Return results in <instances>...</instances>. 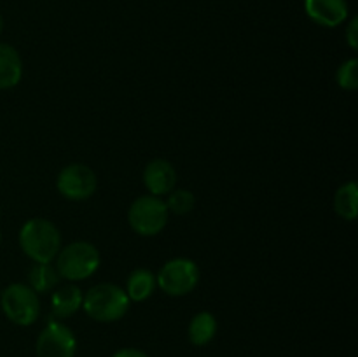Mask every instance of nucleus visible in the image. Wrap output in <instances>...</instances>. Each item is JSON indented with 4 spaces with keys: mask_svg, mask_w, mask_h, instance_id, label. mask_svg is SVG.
Masks as SVG:
<instances>
[{
    "mask_svg": "<svg viewBox=\"0 0 358 357\" xmlns=\"http://www.w3.org/2000/svg\"><path fill=\"white\" fill-rule=\"evenodd\" d=\"M20 247L31 261L51 262L62 248V234L51 220L35 217L20 230Z\"/></svg>",
    "mask_w": 358,
    "mask_h": 357,
    "instance_id": "nucleus-1",
    "label": "nucleus"
},
{
    "mask_svg": "<svg viewBox=\"0 0 358 357\" xmlns=\"http://www.w3.org/2000/svg\"><path fill=\"white\" fill-rule=\"evenodd\" d=\"M83 308L93 321L115 322L128 312L129 298L115 284H96L83 298Z\"/></svg>",
    "mask_w": 358,
    "mask_h": 357,
    "instance_id": "nucleus-2",
    "label": "nucleus"
},
{
    "mask_svg": "<svg viewBox=\"0 0 358 357\" xmlns=\"http://www.w3.org/2000/svg\"><path fill=\"white\" fill-rule=\"evenodd\" d=\"M56 272L66 280H86L100 266V252L90 241H73L59 248L56 255Z\"/></svg>",
    "mask_w": 358,
    "mask_h": 357,
    "instance_id": "nucleus-3",
    "label": "nucleus"
},
{
    "mask_svg": "<svg viewBox=\"0 0 358 357\" xmlns=\"http://www.w3.org/2000/svg\"><path fill=\"white\" fill-rule=\"evenodd\" d=\"M3 315L16 326H30L41 314L37 293L27 284H10L0 294Z\"/></svg>",
    "mask_w": 358,
    "mask_h": 357,
    "instance_id": "nucleus-4",
    "label": "nucleus"
},
{
    "mask_svg": "<svg viewBox=\"0 0 358 357\" xmlns=\"http://www.w3.org/2000/svg\"><path fill=\"white\" fill-rule=\"evenodd\" d=\"M168 206L159 196H140L131 203L128 212L129 226L142 237H154L161 233L168 223Z\"/></svg>",
    "mask_w": 358,
    "mask_h": 357,
    "instance_id": "nucleus-5",
    "label": "nucleus"
},
{
    "mask_svg": "<svg viewBox=\"0 0 358 357\" xmlns=\"http://www.w3.org/2000/svg\"><path fill=\"white\" fill-rule=\"evenodd\" d=\"M199 282V268L192 259H170L156 276V284L168 296H185L192 293Z\"/></svg>",
    "mask_w": 358,
    "mask_h": 357,
    "instance_id": "nucleus-6",
    "label": "nucleus"
},
{
    "mask_svg": "<svg viewBox=\"0 0 358 357\" xmlns=\"http://www.w3.org/2000/svg\"><path fill=\"white\" fill-rule=\"evenodd\" d=\"M77 350V340L69 326L51 321L38 335L35 343L37 357H73Z\"/></svg>",
    "mask_w": 358,
    "mask_h": 357,
    "instance_id": "nucleus-7",
    "label": "nucleus"
},
{
    "mask_svg": "<svg viewBox=\"0 0 358 357\" xmlns=\"http://www.w3.org/2000/svg\"><path fill=\"white\" fill-rule=\"evenodd\" d=\"M56 188L59 195L72 202L86 200L96 191V175L90 167L80 163H72L59 172L56 178Z\"/></svg>",
    "mask_w": 358,
    "mask_h": 357,
    "instance_id": "nucleus-8",
    "label": "nucleus"
},
{
    "mask_svg": "<svg viewBox=\"0 0 358 357\" xmlns=\"http://www.w3.org/2000/svg\"><path fill=\"white\" fill-rule=\"evenodd\" d=\"M304 10L313 23L325 28H336L348 18L346 0H304Z\"/></svg>",
    "mask_w": 358,
    "mask_h": 357,
    "instance_id": "nucleus-9",
    "label": "nucleus"
},
{
    "mask_svg": "<svg viewBox=\"0 0 358 357\" xmlns=\"http://www.w3.org/2000/svg\"><path fill=\"white\" fill-rule=\"evenodd\" d=\"M143 184L154 196L168 195L177 184V172L173 164L166 160H152L143 170Z\"/></svg>",
    "mask_w": 358,
    "mask_h": 357,
    "instance_id": "nucleus-10",
    "label": "nucleus"
},
{
    "mask_svg": "<svg viewBox=\"0 0 358 357\" xmlns=\"http://www.w3.org/2000/svg\"><path fill=\"white\" fill-rule=\"evenodd\" d=\"M23 76V62L13 46L0 42V90L17 86Z\"/></svg>",
    "mask_w": 358,
    "mask_h": 357,
    "instance_id": "nucleus-11",
    "label": "nucleus"
},
{
    "mask_svg": "<svg viewBox=\"0 0 358 357\" xmlns=\"http://www.w3.org/2000/svg\"><path fill=\"white\" fill-rule=\"evenodd\" d=\"M83 293L77 286L69 284V286L59 287L55 290L51 298V310L56 318L72 317L80 307H83Z\"/></svg>",
    "mask_w": 358,
    "mask_h": 357,
    "instance_id": "nucleus-12",
    "label": "nucleus"
},
{
    "mask_svg": "<svg viewBox=\"0 0 358 357\" xmlns=\"http://www.w3.org/2000/svg\"><path fill=\"white\" fill-rule=\"evenodd\" d=\"M156 276L150 270L138 268L131 272L128 276V284H126V294H128L129 301H145L147 298L152 296L154 289H156Z\"/></svg>",
    "mask_w": 358,
    "mask_h": 357,
    "instance_id": "nucleus-13",
    "label": "nucleus"
},
{
    "mask_svg": "<svg viewBox=\"0 0 358 357\" xmlns=\"http://www.w3.org/2000/svg\"><path fill=\"white\" fill-rule=\"evenodd\" d=\"M217 332V318L210 312H199L189 324V340L192 345L205 346L213 340Z\"/></svg>",
    "mask_w": 358,
    "mask_h": 357,
    "instance_id": "nucleus-14",
    "label": "nucleus"
},
{
    "mask_svg": "<svg viewBox=\"0 0 358 357\" xmlns=\"http://www.w3.org/2000/svg\"><path fill=\"white\" fill-rule=\"evenodd\" d=\"M334 209L343 219H355L358 214V188L355 182H346L338 189L334 198Z\"/></svg>",
    "mask_w": 358,
    "mask_h": 357,
    "instance_id": "nucleus-15",
    "label": "nucleus"
},
{
    "mask_svg": "<svg viewBox=\"0 0 358 357\" xmlns=\"http://www.w3.org/2000/svg\"><path fill=\"white\" fill-rule=\"evenodd\" d=\"M59 280V273L56 272L51 262H35L28 273V282L35 293H48L52 287H56Z\"/></svg>",
    "mask_w": 358,
    "mask_h": 357,
    "instance_id": "nucleus-16",
    "label": "nucleus"
},
{
    "mask_svg": "<svg viewBox=\"0 0 358 357\" xmlns=\"http://www.w3.org/2000/svg\"><path fill=\"white\" fill-rule=\"evenodd\" d=\"M168 212H173L177 216H184V214L191 212L194 209V195L187 189H173L171 192H168Z\"/></svg>",
    "mask_w": 358,
    "mask_h": 357,
    "instance_id": "nucleus-17",
    "label": "nucleus"
},
{
    "mask_svg": "<svg viewBox=\"0 0 358 357\" xmlns=\"http://www.w3.org/2000/svg\"><path fill=\"white\" fill-rule=\"evenodd\" d=\"M336 79H338L339 88H343V90H346V91L357 90L358 88V59L352 58V59H348V62L343 63V65L339 66Z\"/></svg>",
    "mask_w": 358,
    "mask_h": 357,
    "instance_id": "nucleus-18",
    "label": "nucleus"
},
{
    "mask_svg": "<svg viewBox=\"0 0 358 357\" xmlns=\"http://www.w3.org/2000/svg\"><path fill=\"white\" fill-rule=\"evenodd\" d=\"M346 41H348V46L352 49H358V20L357 18H353L352 21H350L348 28H346Z\"/></svg>",
    "mask_w": 358,
    "mask_h": 357,
    "instance_id": "nucleus-19",
    "label": "nucleus"
},
{
    "mask_svg": "<svg viewBox=\"0 0 358 357\" xmlns=\"http://www.w3.org/2000/svg\"><path fill=\"white\" fill-rule=\"evenodd\" d=\"M112 357H149V356L138 349H121L117 350Z\"/></svg>",
    "mask_w": 358,
    "mask_h": 357,
    "instance_id": "nucleus-20",
    "label": "nucleus"
},
{
    "mask_svg": "<svg viewBox=\"0 0 358 357\" xmlns=\"http://www.w3.org/2000/svg\"><path fill=\"white\" fill-rule=\"evenodd\" d=\"M2 30H3V18L2 14H0V35H2Z\"/></svg>",
    "mask_w": 358,
    "mask_h": 357,
    "instance_id": "nucleus-21",
    "label": "nucleus"
},
{
    "mask_svg": "<svg viewBox=\"0 0 358 357\" xmlns=\"http://www.w3.org/2000/svg\"><path fill=\"white\" fill-rule=\"evenodd\" d=\"M0 244H2V234H0Z\"/></svg>",
    "mask_w": 358,
    "mask_h": 357,
    "instance_id": "nucleus-22",
    "label": "nucleus"
}]
</instances>
